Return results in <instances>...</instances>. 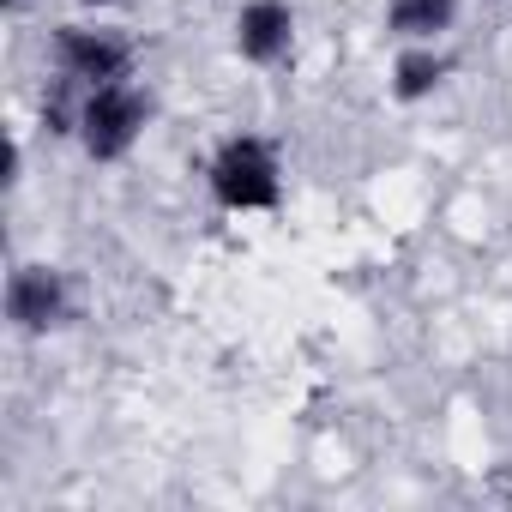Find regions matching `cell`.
<instances>
[{
    "mask_svg": "<svg viewBox=\"0 0 512 512\" xmlns=\"http://www.w3.org/2000/svg\"><path fill=\"white\" fill-rule=\"evenodd\" d=\"M211 199L235 217L247 211H278L284 205V157L266 133H229L217 151H211Z\"/></svg>",
    "mask_w": 512,
    "mask_h": 512,
    "instance_id": "obj_1",
    "label": "cell"
},
{
    "mask_svg": "<svg viewBox=\"0 0 512 512\" xmlns=\"http://www.w3.org/2000/svg\"><path fill=\"white\" fill-rule=\"evenodd\" d=\"M151 127V97L133 85V79H109L97 91H85V109H79V145L91 163H121Z\"/></svg>",
    "mask_w": 512,
    "mask_h": 512,
    "instance_id": "obj_2",
    "label": "cell"
},
{
    "mask_svg": "<svg viewBox=\"0 0 512 512\" xmlns=\"http://www.w3.org/2000/svg\"><path fill=\"white\" fill-rule=\"evenodd\" d=\"M49 61L79 91H97L109 79H133V43L109 25H61L49 37Z\"/></svg>",
    "mask_w": 512,
    "mask_h": 512,
    "instance_id": "obj_3",
    "label": "cell"
},
{
    "mask_svg": "<svg viewBox=\"0 0 512 512\" xmlns=\"http://www.w3.org/2000/svg\"><path fill=\"white\" fill-rule=\"evenodd\" d=\"M0 308H7V326L19 338H49L73 320V284L61 266H19L7 278V296H0Z\"/></svg>",
    "mask_w": 512,
    "mask_h": 512,
    "instance_id": "obj_4",
    "label": "cell"
},
{
    "mask_svg": "<svg viewBox=\"0 0 512 512\" xmlns=\"http://www.w3.org/2000/svg\"><path fill=\"white\" fill-rule=\"evenodd\" d=\"M296 49V13L290 0H247L235 13V55L253 67H278Z\"/></svg>",
    "mask_w": 512,
    "mask_h": 512,
    "instance_id": "obj_5",
    "label": "cell"
},
{
    "mask_svg": "<svg viewBox=\"0 0 512 512\" xmlns=\"http://www.w3.org/2000/svg\"><path fill=\"white\" fill-rule=\"evenodd\" d=\"M446 73H452V55H440L434 43H404L398 61H392V97L422 103V97H434L446 85Z\"/></svg>",
    "mask_w": 512,
    "mask_h": 512,
    "instance_id": "obj_6",
    "label": "cell"
},
{
    "mask_svg": "<svg viewBox=\"0 0 512 512\" xmlns=\"http://www.w3.org/2000/svg\"><path fill=\"white\" fill-rule=\"evenodd\" d=\"M386 25L398 43H440L458 25V0H386Z\"/></svg>",
    "mask_w": 512,
    "mask_h": 512,
    "instance_id": "obj_7",
    "label": "cell"
},
{
    "mask_svg": "<svg viewBox=\"0 0 512 512\" xmlns=\"http://www.w3.org/2000/svg\"><path fill=\"white\" fill-rule=\"evenodd\" d=\"M79 7H91V13H103V7H121V0H79Z\"/></svg>",
    "mask_w": 512,
    "mask_h": 512,
    "instance_id": "obj_8",
    "label": "cell"
},
{
    "mask_svg": "<svg viewBox=\"0 0 512 512\" xmlns=\"http://www.w3.org/2000/svg\"><path fill=\"white\" fill-rule=\"evenodd\" d=\"M0 7H7V13H19V7H25V0H0Z\"/></svg>",
    "mask_w": 512,
    "mask_h": 512,
    "instance_id": "obj_9",
    "label": "cell"
}]
</instances>
